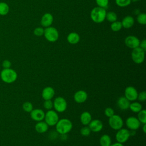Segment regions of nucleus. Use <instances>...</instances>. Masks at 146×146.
I'll list each match as a JSON object with an SVG mask.
<instances>
[{
  "label": "nucleus",
  "instance_id": "4c0bfd02",
  "mask_svg": "<svg viewBox=\"0 0 146 146\" xmlns=\"http://www.w3.org/2000/svg\"><path fill=\"white\" fill-rule=\"evenodd\" d=\"M2 66L3 68H11V63L9 60L5 59L2 62Z\"/></svg>",
  "mask_w": 146,
  "mask_h": 146
},
{
  "label": "nucleus",
  "instance_id": "9d476101",
  "mask_svg": "<svg viewBox=\"0 0 146 146\" xmlns=\"http://www.w3.org/2000/svg\"><path fill=\"white\" fill-rule=\"evenodd\" d=\"M138 92L133 86H128L124 90V97L129 102H133L137 100Z\"/></svg>",
  "mask_w": 146,
  "mask_h": 146
},
{
  "label": "nucleus",
  "instance_id": "a211bd4d",
  "mask_svg": "<svg viewBox=\"0 0 146 146\" xmlns=\"http://www.w3.org/2000/svg\"><path fill=\"white\" fill-rule=\"evenodd\" d=\"M130 102L124 96H120L116 102L117 107L121 110H127L129 108Z\"/></svg>",
  "mask_w": 146,
  "mask_h": 146
},
{
  "label": "nucleus",
  "instance_id": "dca6fc26",
  "mask_svg": "<svg viewBox=\"0 0 146 146\" xmlns=\"http://www.w3.org/2000/svg\"><path fill=\"white\" fill-rule=\"evenodd\" d=\"M41 95L44 100H51L55 95V90L52 87L47 86L43 89Z\"/></svg>",
  "mask_w": 146,
  "mask_h": 146
},
{
  "label": "nucleus",
  "instance_id": "f03ea898",
  "mask_svg": "<svg viewBox=\"0 0 146 146\" xmlns=\"http://www.w3.org/2000/svg\"><path fill=\"white\" fill-rule=\"evenodd\" d=\"M0 78L4 83L10 84L16 81L18 74L16 71L11 68H3L0 72Z\"/></svg>",
  "mask_w": 146,
  "mask_h": 146
},
{
  "label": "nucleus",
  "instance_id": "58836bf2",
  "mask_svg": "<svg viewBox=\"0 0 146 146\" xmlns=\"http://www.w3.org/2000/svg\"><path fill=\"white\" fill-rule=\"evenodd\" d=\"M139 47L145 51V50H146V40L143 39L141 42H140Z\"/></svg>",
  "mask_w": 146,
  "mask_h": 146
},
{
  "label": "nucleus",
  "instance_id": "f8f14e48",
  "mask_svg": "<svg viewBox=\"0 0 146 146\" xmlns=\"http://www.w3.org/2000/svg\"><path fill=\"white\" fill-rule=\"evenodd\" d=\"M140 42V40L136 36L133 35L127 36L124 40V43L126 46L131 49L138 47L139 46Z\"/></svg>",
  "mask_w": 146,
  "mask_h": 146
},
{
  "label": "nucleus",
  "instance_id": "cd10ccee",
  "mask_svg": "<svg viewBox=\"0 0 146 146\" xmlns=\"http://www.w3.org/2000/svg\"><path fill=\"white\" fill-rule=\"evenodd\" d=\"M122 25L121 22L120 21H115L113 22H112L111 25V29L113 31L116 32L120 31L122 28Z\"/></svg>",
  "mask_w": 146,
  "mask_h": 146
},
{
  "label": "nucleus",
  "instance_id": "2eb2a0df",
  "mask_svg": "<svg viewBox=\"0 0 146 146\" xmlns=\"http://www.w3.org/2000/svg\"><path fill=\"white\" fill-rule=\"evenodd\" d=\"M88 98L87 93L84 90H79L76 91L74 95V101L77 103H84Z\"/></svg>",
  "mask_w": 146,
  "mask_h": 146
},
{
  "label": "nucleus",
  "instance_id": "2f4dec72",
  "mask_svg": "<svg viewBox=\"0 0 146 146\" xmlns=\"http://www.w3.org/2000/svg\"><path fill=\"white\" fill-rule=\"evenodd\" d=\"M91 129H90L88 126L84 125V127H82L80 130V134L83 136H88L91 133Z\"/></svg>",
  "mask_w": 146,
  "mask_h": 146
},
{
  "label": "nucleus",
  "instance_id": "72a5a7b5",
  "mask_svg": "<svg viewBox=\"0 0 146 146\" xmlns=\"http://www.w3.org/2000/svg\"><path fill=\"white\" fill-rule=\"evenodd\" d=\"M43 107L47 110H51L53 108V102L51 100H45L43 102Z\"/></svg>",
  "mask_w": 146,
  "mask_h": 146
},
{
  "label": "nucleus",
  "instance_id": "1a4fd4ad",
  "mask_svg": "<svg viewBox=\"0 0 146 146\" xmlns=\"http://www.w3.org/2000/svg\"><path fill=\"white\" fill-rule=\"evenodd\" d=\"M129 131L126 128H123L117 130L115 135V139L117 142L121 144L125 143L129 139Z\"/></svg>",
  "mask_w": 146,
  "mask_h": 146
},
{
  "label": "nucleus",
  "instance_id": "0eeeda50",
  "mask_svg": "<svg viewBox=\"0 0 146 146\" xmlns=\"http://www.w3.org/2000/svg\"><path fill=\"white\" fill-rule=\"evenodd\" d=\"M53 107L57 112L62 113L64 112L67 107V103L66 99L62 96H58L55 98L53 102Z\"/></svg>",
  "mask_w": 146,
  "mask_h": 146
},
{
  "label": "nucleus",
  "instance_id": "4be33fe9",
  "mask_svg": "<svg viewBox=\"0 0 146 146\" xmlns=\"http://www.w3.org/2000/svg\"><path fill=\"white\" fill-rule=\"evenodd\" d=\"M67 40L70 44H76L80 40V36L78 33L75 32L70 33L67 36Z\"/></svg>",
  "mask_w": 146,
  "mask_h": 146
},
{
  "label": "nucleus",
  "instance_id": "7ed1b4c3",
  "mask_svg": "<svg viewBox=\"0 0 146 146\" xmlns=\"http://www.w3.org/2000/svg\"><path fill=\"white\" fill-rule=\"evenodd\" d=\"M106 13L107 11L105 9L97 6L92 9L90 17L95 23H100L105 20Z\"/></svg>",
  "mask_w": 146,
  "mask_h": 146
},
{
  "label": "nucleus",
  "instance_id": "7c9ffc66",
  "mask_svg": "<svg viewBox=\"0 0 146 146\" xmlns=\"http://www.w3.org/2000/svg\"><path fill=\"white\" fill-rule=\"evenodd\" d=\"M115 3L118 6L121 7H124L129 5L130 3H131V0H115Z\"/></svg>",
  "mask_w": 146,
  "mask_h": 146
},
{
  "label": "nucleus",
  "instance_id": "f257e3e1",
  "mask_svg": "<svg viewBox=\"0 0 146 146\" xmlns=\"http://www.w3.org/2000/svg\"><path fill=\"white\" fill-rule=\"evenodd\" d=\"M73 125L71 121L66 118L59 119L55 125V129L56 132L60 135H66L70 132Z\"/></svg>",
  "mask_w": 146,
  "mask_h": 146
},
{
  "label": "nucleus",
  "instance_id": "9b49d317",
  "mask_svg": "<svg viewBox=\"0 0 146 146\" xmlns=\"http://www.w3.org/2000/svg\"><path fill=\"white\" fill-rule=\"evenodd\" d=\"M125 125L130 130H136L140 127L141 123L137 117L129 116L125 120Z\"/></svg>",
  "mask_w": 146,
  "mask_h": 146
},
{
  "label": "nucleus",
  "instance_id": "6e6552de",
  "mask_svg": "<svg viewBox=\"0 0 146 146\" xmlns=\"http://www.w3.org/2000/svg\"><path fill=\"white\" fill-rule=\"evenodd\" d=\"M108 124L112 129L117 131L123 127L124 122L121 116L118 115L114 114L109 117Z\"/></svg>",
  "mask_w": 146,
  "mask_h": 146
},
{
  "label": "nucleus",
  "instance_id": "423d86ee",
  "mask_svg": "<svg viewBox=\"0 0 146 146\" xmlns=\"http://www.w3.org/2000/svg\"><path fill=\"white\" fill-rule=\"evenodd\" d=\"M145 51L140 47H138L132 49L131 52V58L134 63L136 64H141L144 60Z\"/></svg>",
  "mask_w": 146,
  "mask_h": 146
},
{
  "label": "nucleus",
  "instance_id": "20e7f679",
  "mask_svg": "<svg viewBox=\"0 0 146 146\" xmlns=\"http://www.w3.org/2000/svg\"><path fill=\"white\" fill-rule=\"evenodd\" d=\"M44 38L50 42H56L59 38V32L54 27L49 26L44 29Z\"/></svg>",
  "mask_w": 146,
  "mask_h": 146
},
{
  "label": "nucleus",
  "instance_id": "bb28decb",
  "mask_svg": "<svg viewBox=\"0 0 146 146\" xmlns=\"http://www.w3.org/2000/svg\"><path fill=\"white\" fill-rule=\"evenodd\" d=\"M117 14L115 12L113 11L107 12L106 15V19L108 21L112 23L117 21Z\"/></svg>",
  "mask_w": 146,
  "mask_h": 146
},
{
  "label": "nucleus",
  "instance_id": "6ab92c4d",
  "mask_svg": "<svg viewBox=\"0 0 146 146\" xmlns=\"http://www.w3.org/2000/svg\"><path fill=\"white\" fill-rule=\"evenodd\" d=\"M92 120L91 114L88 111H84L80 116V123L83 125H88Z\"/></svg>",
  "mask_w": 146,
  "mask_h": 146
},
{
  "label": "nucleus",
  "instance_id": "473e14b6",
  "mask_svg": "<svg viewBox=\"0 0 146 146\" xmlns=\"http://www.w3.org/2000/svg\"><path fill=\"white\" fill-rule=\"evenodd\" d=\"M95 2L98 6L105 9L108 7L109 3V0H95Z\"/></svg>",
  "mask_w": 146,
  "mask_h": 146
},
{
  "label": "nucleus",
  "instance_id": "412c9836",
  "mask_svg": "<svg viewBox=\"0 0 146 146\" xmlns=\"http://www.w3.org/2000/svg\"><path fill=\"white\" fill-rule=\"evenodd\" d=\"M48 129V125L45 121H38L35 125V131L39 133H45Z\"/></svg>",
  "mask_w": 146,
  "mask_h": 146
},
{
  "label": "nucleus",
  "instance_id": "c9c22d12",
  "mask_svg": "<svg viewBox=\"0 0 146 146\" xmlns=\"http://www.w3.org/2000/svg\"><path fill=\"white\" fill-rule=\"evenodd\" d=\"M44 34V29L42 27H38L34 29V34L37 36H40Z\"/></svg>",
  "mask_w": 146,
  "mask_h": 146
},
{
  "label": "nucleus",
  "instance_id": "e433bc0d",
  "mask_svg": "<svg viewBox=\"0 0 146 146\" xmlns=\"http://www.w3.org/2000/svg\"><path fill=\"white\" fill-rule=\"evenodd\" d=\"M139 101L140 102H144L146 100V92L143 91L139 93H138L137 95V98Z\"/></svg>",
  "mask_w": 146,
  "mask_h": 146
},
{
  "label": "nucleus",
  "instance_id": "aec40b11",
  "mask_svg": "<svg viewBox=\"0 0 146 146\" xmlns=\"http://www.w3.org/2000/svg\"><path fill=\"white\" fill-rule=\"evenodd\" d=\"M121 23L122 25V27L124 29H130L134 25L135 21L132 16L127 15L123 19Z\"/></svg>",
  "mask_w": 146,
  "mask_h": 146
},
{
  "label": "nucleus",
  "instance_id": "f3484780",
  "mask_svg": "<svg viewBox=\"0 0 146 146\" xmlns=\"http://www.w3.org/2000/svg\"><path fill=\"white\" fill-rule=\"evenodd\" d=\"M53 16L51 14L47 13L44 14L40 20V24L44 27H48L51 26L53 22Z\"/></svg>",
  "mask_w": 146,
  "mask_h": 146
},
{
  "label": "nucleus",
  "instance_id": "f704fd0d",
  "mask_svg": "<svg viewBox=\"0 0 146 146\" xmlns=\"http://www.w3.org/2000/svg\"><path fill=\"white\" fill-rule=\"evenodd\" d=\"M104 114L107 117L109 118L115 114V112L113 109L111 107H107L104 110Z\"/></svg>",
  "mask_w": 146,
  "mask_h": 146
},
{
  "label": "nucleus",
  "instance_id": "a878e982",
  "mask_svg": "<svg viewBox=\"0 0 146 146\" xmlns=\"http://www.w3.org/2000/svg\"><path fill=\"white\" fill-rule=\"evenodd\" d=\"M137 119L140 122V123L144 124H146V110L145 109H142L137 113Z\"/></svg>",
  "mask_w": 146,
  "mask_h": 146
},
{
  "label": "nucleus",
  "instance_id": "393cba45",
  "mask_svg": "<svg viewBox=\"0 0 146 146\" xmlns=\"http://www.w3.org/2000/svg\"><path fill=\"white\" fill-rule=\"evenodd\" d=\"M9 6L5 2H0V15L5 16L9 12Z\"/></svg>",
  "mask_w": 146,
  "mask_h": 146
},
{
  "label": "nucleus",
  "instance_id": "c85d7f7f",
  "mask_svg": "<svg viewBox=\"0 0 146 146\" xmlns=\"http://www.w3.org/2000/svg\"><path fill=\"white\" fill-rule=\"evenodd\" d=\"M22 108L24 111L30 113L33 110V105L30 102H25L22 104Z\"/></svg>",
  "mask_w": 146,
  "mask_h": 146
},
{
  "label": "nucleus",
  "instance_id": "79ce46f5",
  "mask_svg": "<svg viewBox=\"0 0 146 146\" xmlns=\"http://www.w3.org/2000/svg\"><path fill=\"white\" fill-rule=\"evenodd\" d=\"M131 2H137L139 0H131Z\"/></svg>",
  "mask_w": 146,
  "mask_h": 146
},
{
  "label": "nucleus",
  "instance_id": "5701e85b",
  "mask_svg": "<svg viewBox=\"0 0 146 146\" xmlns=\"http://www.w3.org/2000/svg\"><path fill=\"white\" fill-rule=\"evenodd\" d=\"M99 143L100 146H110L112 144L111 138L107 134L103 135L99 139Z\"/></svg>",
  "mask_w": 146,
  "mask_h": 146
},
{
  "label": "nucleus",
  "instance_id": "4468645a",
  "mask_svg": "<svg viewBox=\"0 0 146 146\" xmlns=\"http://www.w3.org/2000/svg\"><path fill=\"white\" fill-rule=\"evenodd\" d=\"M88 125L91 131L94 132H99L101 131L103 128L102 121L99 119L92 120Z\"/></svg>",
  "mask_w": 146,
  "mask_h": 146
},
{
  "label": "nucleus",
  "instance_id": "a19ab883",
  "mask_svg": "<svg viewBox=\"0 0 146 146\" xmlns=\"http://www.w3.org/2000/svg\"><path fill=\"white\" fill-rule=\"evenodd\" d=\"M143 131L144 132V133H145L146 132V124H143Z\"/></svg>",
  "mask_w": 146,
  "mask_h": 146
},
{
  "label": "nucleus",
  "instance_id": "39448f33",
  "mask_svg": "<svg viewBox=\"0 0 146 146\" xmlns=\"http://www.w3.org/2000/svg\"><path fill=\"white\" fill-rule=\"evenodd\" d=\"M59 116L54 110H48L44 115V121L47 124L48 126H54L59 120Z\"/></svg>",
  "mask_w": 146,
  "mask_h": 146
},
{
  "label": "nucleus",
  "instance_id": "b1692460",
  "mask_svg": "<svg viewBox=\"0 0 146 146\" xmlns=\"http://www.w3.org/2000/svg\"><path fill=\"white\" fill-rule=\"evenodd\" d=\"M129 109L134 113H138L143 109V106L140 103L133 101V102L130 103Z\"/></svg>",
  "mask_w": 146,
  "mask_h": 146
},
{
  "label": "nucleus",
  "instance_id": "c756f323",
  "mask_svg": "<svg viewBox=\"0 0 146 146\" xmlns=\"http://www.w3.org/2000/svg\"><path fill=\"white\" fill-rule=\"evenodd\" d=\"M137 22L142 25L146 24V14L144 13H139L137 17Z\"/></svg>",
  "mask_w": 146,
  "mask_h": 146
},
{
  "label": "nucleus",
  "instance_id": "ddd939ff",
  "mask_svg": "<svg viewBox=\"0 0 146 146\" xmlns=\"http://www.w3.org/2000/svg\"><path fill=\"white\" fill-rule=\"evenodd\" d=\"M31 118L36 121H42L44 118L45 112L43 110L39 108L33 109L30 112Z\"/></svg>",
  "mask_w": 146,
  "mask_h": 146
},
{
  "label": "nucleus",
  "instance_id": "ea45409f",
  "mask_svg": "<svg viewBox=\"0 0 146 146\" xmlns=\"http://www.w3.org/2000/svg\"><path fill=\"white\" fill-rule=\"evenodd\" d=\"M110 146H124L123 144L121 143H118V142H116V143H113V144H111Z\"/></svg>",
  "mask_w": 146,
  "mask_h": 146
}]
</instances>
